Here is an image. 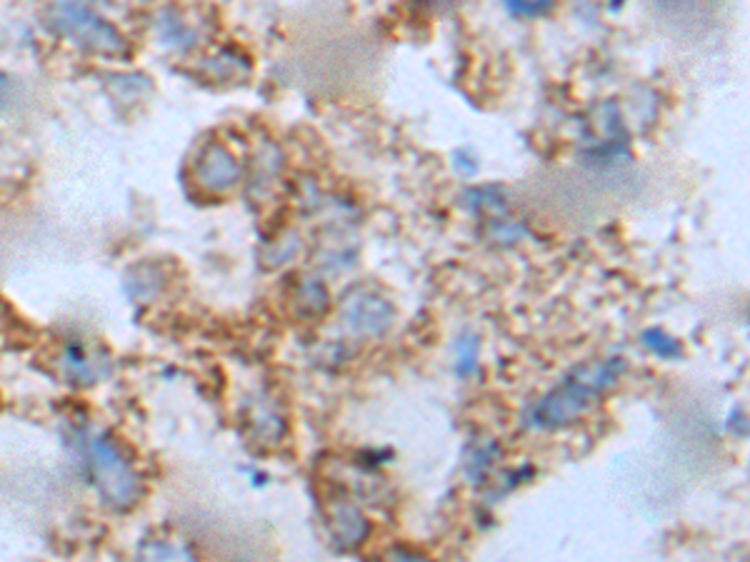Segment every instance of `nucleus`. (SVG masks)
<instances>
[{"label": "nucleus", "instance_id": "18", "mask_svg": "<svg viewBox=\"0 0 750 562\" xmlns=\"http://www.w3.org/2000/svg\"><path fill=\"white\" fill-rule=\"evenodd\" d=\"M111 90H113V98L120 103H138L140 101V93L143 90H151V82L143 76H115L111 78Z\"/></svg>", "mask_w": 750, "mask_h": 562}, {"label": "nucleus", "instance_id": "12", "mask_svg": "<svg viewBox=\"0 0 750 562\" xmlns=\"http://www.w3.org/2000/svg\"><path fill=\"white\" fill-rule=\"evenodd\" d=\"M453 368L458 378H475L481 370V337L473 330H466L453 343Z\"/></svg>", "mask_w": 750, "mask_h": 562}, {"label": "nucleus", "instance_id": "5", "mask_svg": "<svg viewBox=\"0 0 750 562\" xmlns=\"http://www.w3.org/2000/svg\"><path fill=\"white\" fill-rule=\"evenodd\" d=\"M585 143H588L585 158H590L596 165L631 158L628 133H625L621 111H618L615 103H600L593 111L590 133L585 136Z\"/></svg>", "mask_w": 750, "mask_h": 562}, {"label": "nucleus", "instance_id": "17", "mask_svg": "<svg viewBox=\"0 0 750 562\" xmlns=\"http://www.w3.org/2000/svg\"><path fill=\"white\" fill-rule=\"evenodd\" d=\"M298 235L295 233H285L283 238H278L276 243H268L266 247H263V253H260V260H263V266L266 268H278V266H283L285 260H291L295 253H298Z\"/></svg>", "mask_w": 750, "mask_h": 562}, {"label": "nucleus", "instance_id": "21", "mask_svg": "<svg viewBox=\"0 0 750 562\" xmlns=\"http://www.w3.org/2000/svg\"><path fill=\"white\" fill-rule=\"evenodd\" d=\"M378 562H433L428 555L410 548H391Z\"/></svg>", "mask_w": 750, "mask_h": 562}, {"label": "nucleus", "instance_id": "15", "mask_svg": "<svg viewBox=\"0 0 750 562\" xmlns=\"http://www.w3.org/2000/svg\"><path fill=\"white\" fill-rule=\"evenodd\" d=\"M640 343L648 353H653L661 360H678L683 355V345L678 337L665 333L661 328H648L640 333Z\"/></svg>", "mask_w": 750, "mask_h": 562}, {"label": "nucleus", "instance_id": "7", "mask_svg": "<svg viewBox=\"0 0 750 562\" xmlns=\"http://www.w3.org/2000/svg\"><path fill=\"white\" fill-rule=\"evenodd\" d=\"M326 523L333 540L341 545L343 550L358 548V545L366 542L370 535V523L366 515L348 500H333L326 510Z\"/></svg>", "mask_w": 750, "mask_h": 562}, {"label": "nucleus", "instance_id": "8", "mask_svg": "<svg viewBox=\"0 0 750 562\" xmlns=\"http://www.w3.org/2000/svg\"><path fill=\"white\" fill-rule=\"evenodd\" d=\"M63 368L73 383L93 385L109 375V360L98 350L86 348L84 343H68L63 350Z\"/></svg>", "mask_w": 750, "mask_h": 562}, {"label": "nucleus", "instance_id": "14", "mask_svg": "<svg viewBox=\"0 0 750 562\" xmlns=\"http://www.w3.org/2000/svg\"><path fill=\"white\" fill-rule=\"evenodd\" d=\"M155 33L163 40V46L178 48V51H188L195 43V30L178 18L173 11H163L155 18Z\"/></svg>", "mask_w": 750, "mask_h": 562}, {"label": "nucleus", "instance_id": "1", "mask_svg": "<svg viewBox=\"0 0 750 562\" xmlns=\"http://www.w3.org/2000/svg\"><path fill=\"white\" fill-rule=\"evenodd\" d=\"M625 373L623 358L590 360L585 366L573 368L560 383L548 391L543 398L529 405L523 412V425L529 430H560L568 427L596 408V403L618 385Z\"/></svg>", "mask_w": 750, "mask_h": 562}, {"label": "nucleus", "instance_id": "23", "mask_svg": "<svg viewBox=\"0 0 750 562\" xmlns=\"http://www.w3.org/2000/svg\"><path fill=\"white\" fill-rule=\"evenodd\" d=\"M11 95H13V82L11 78L5 76V73H0V111L11 103Z\"/></svg>", "mask_w": 750, "mask_h": 562}, {"label": "nucleus", "instance_id": "22", "mask_svg": "<svg viewBox=\"0 0 750 562\" xmlns=\"http://www.w3.org/2000/svg\"><path fill=\"white\" fill-rule=\"evenodd\" d=\"M728 430L736 437H746L748 435V425H746V412L740 408H733L730 410V418H728Z\"/></svg>", "mask_w": 750, "mask_h": 562}, {"label": "nucleus", "instance_id": "19", "mask_svg": "<svg viewBox=\"0 0 750 562\" xmlns=\"http://www.w3.org/2000/svg\"><path fill=\"white\" fill-rule=\"evenodd\" d=\"M488 235H491V241L510 245V243H518L525 235V226L523 222H510L506 218H500V220L496 218V220H491Z\"/></svg>", "mask_w": 750, "mask_h": 562}, {"label": "nucleus", "instance_id": "20", "mask_svg": "<svg viewBox=\"0 0 750 562\" xmlns=\"http://www.w3.org/2000/svg\"><path fill=\"white\" fill-rule=\"evenodd\" d=\"M506 11L516 18H538L554 11V3H506Z\"/></svg>", "mask_w": 750, "mask_h": 562}, {"label": "nucleus", "instance_id": "2", "mask_svg": "<svg viewBox=\"0 0 750 562\" xmlns=\"http://www.w3.org/2000/svg\"><path fill=\"white\" fill-rule=\"evenodd\" d=\"M80 456L86 460L88 475L101 498L115 510H128L140 498V477L134 465L120 456L115 443L105 435H80Z\"/></svg>", "mask_w": 750, "mask_h": 562}, {"label": "nucleus", "instance_id": "13", "mask_svg": "<svg viewBox=\"0 0 750 562\" xmlns=\"http://www.w3.org/2000/svg\"><path fill=\"white\" fill-rule=\"evenodd\" d=\"M293 303L303 318H320L326 316L328 305H331V295H328L326 285L320 280L303 278L301 285L295 288Z\"/></svg>", "mask_w": 750, "mask_h": 562}, {"label": "nucleus", "instance_id": "4", "mask_svg": "<svg viewBox=\"0 0 750 562\" xmlns=\"http://www.w3.org/2000/svg\"><path fill=\"white\" fill-rule=\"evenodd\" d=\"M341 318L351 333L376 337L389 333L395 320V308L381 293L368 291V288H353L341 301Z\"/></svg>", "mask_w": 750, "mask_h": 562}, {"label": "nucleus", "instance_id": "16", "mask_svg": "<svg viewBox=\"0 0 750 562\" xmlns=\"http://www.w3.org/2000/svg\"><path fill=\"white\" fill-rule=\"evenodd\" d=\"M138 562H195V558L183 545L151 540L138 550Z\"/></svg>", "mask_w": 750, "mask_h": 562}, {"label": "nucleus", "instance_id": "11", "mask_svg": "<svg viewBox=\"0 0 750 562\" xmlns=\"http://www.w3.org/2000/svg\"><path fill=\"white\" fill-rule=\"evenodd\" d=\"M123 288L126 295L136 303H148L161 293L163 288V272L155 266H136L126 272L123 278Z\"/></svg>", "mask_w": 750, "mask_h": 562}, {"label": "nucleus", "instance_id": "6", "mask_svg": "<svg viewBox=\"0 0 750 562\" xmlns=\"http://www.w3.org/2000/svg\"><path fill=\"white\" fill-rule=\"evenodd\" d=\"M238 176H241V165L226 145L208 143L198 155L195 183L205 193H226L238 183Z\"/></svg>", "mask_w": 750, "mask_h": 562}, {"label": "nucleus", "instance_id": "10", "mask_svg": "<svg viewBox=\"0 0 750 562\" xmlns=\"http://www.w3.org/2000/svg\"><path fill=\"white\" fill-rule=\"evenodd\" d=\"M500 458V448L496 445V440H475L466 448V458H463V473L468 481L473 485H481L485 483V477L493 468H496V462Z\"/></svg>", "mask_w": 750, "mask_h": 562}, {"label": "nucleus", "instance_id": "9", "mask_svg": "<svg viewBox=\"0 0 750 562\" xmlns=\"http://www.w3.org/2000/svg\"><path fill=\"white\" fill-rule=\"evenodd\" d=\"M460 205L475 215H500V218H506L508 215L506 188L503 186L466 188L463 195H460Z\"/></svg>", "mask_w": 750, "mask_h": 562}, {"label": "nucleus", "instance_id": "3", "mask_svg": "<svg viewBox=\"0 0 750 562\" xmlns=\"http://www.w3.org/2000/svg\"><path fill=\"white\" fill-rule=\"evenodd\" d=\"M46 26L71 38L73 43L93 53L126 55V38L115 30L109 21L101 18L93 8L84 3H53L43 11Z\"/></svg>", "mask_w": 750, "mask_h": 562}]
</instances>
